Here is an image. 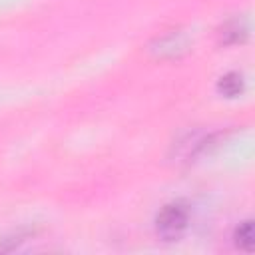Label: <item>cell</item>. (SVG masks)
Here are the masks:
<instances>
[{
  "instance_id": "6da1fadb",
  "label": "cell",
  "mask_w": 255,
  "mask_h": 255,
  "mask_svg": "<svg viewBox=\"0 0 255 255\" xmlns=\"http://www.w3.org/2000/svg\"><path fill=\"white\" fill-rule=\"evenodd\" d=\"M189 209L183 201H171L155 217V231L163 241H177L187 229Z\"/></svg>"
},
{
  "instance_id": "7a4b0ae2",
  "label": "cell",
  "mask_w": 255,
  "mask_h": 255,
  "mask_svg": "<svg viewBox=\"0 0 255 255\" xmlns=\"http://www.w3.org/2000/svg\"><path fill=\"white\" fill-rule=\"evenodd\" d=\"M187 46H189L187 36H185L183 32H179V30H177V32L171 30V32H167V34L155 38V40L151 42L149 50H151V54L157 56V58H177V56H181V54L187 50Z\"/></svg>"
},
{
  "instance_id": "3957f363",
  "label": "cell",
  "mask_w": 255,
  "mask_h": 255,
  "mask_svg": "<svg viewBox=\"0 0 255 255\" xmlns=\"http://www.w3.org/2000/svg\"><path fill=\"white\" fill-rule=\"evenodd\" d=\"M211 137L203 131H189L185 133L177 143H175V155L179 161H189L191 157H195L199 151L205 149L207 141Z\"/></svg>"
},
{
  "instance_id": "277c9868",
  "label": "cell",
  "mask_w": 255,
  "mask_h": 255,
  "mask_svg": "<svg viewBox=\"0 0 255 255\" xmlns=\"http://www.w3.org/2000/svg\"><path fill=\"white\" fill-rule=\"evenodd\" d=\"M247 38V24L243 18H233L225 22L219 30V42L221 44H239Z\"/></svg>"
},
{
  "instance_id": "5b68a950",
  "label": "cell",
  "mask_w": 255,
  "mask_h": 255,
  "mask_svg": "<svg viewBox=\"0 0 255 255\" xmlns=\"http://www.w3.org/2000/svg\"><path fill=\"white\" fill-rule=\"evenodd\" d=\"M217 90H219L223 96H227V98H235L237 94L243 92V78H241V74L229 72V74L221 76V80H219V84H217Z\"/></svg>"
},
{
  "instance_id": "8992f818",
  "label": "cell",
  "mask_w": 255,
  "mask_h": 255,
  "mask_svg": "<svg viewBox=\"0 0 255 255\" xmlns=\"http://www.w3.org/2000/svg\"><path fill=\"white\" fill-rule=\"evenodd\" d=\"M253 243H255V231H253V221H243L237 231H235V245L243 251H253Z\"/></svg>"
}]
</instances>
